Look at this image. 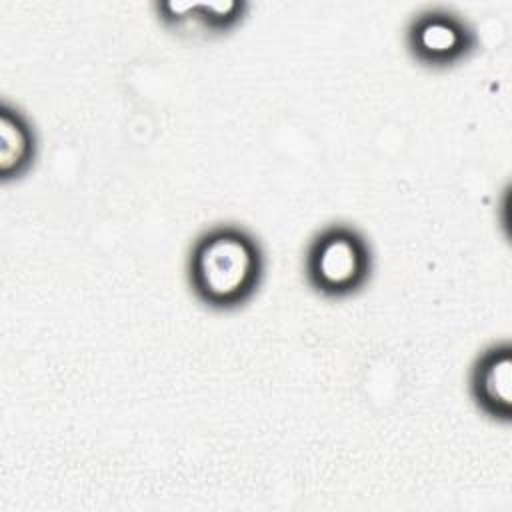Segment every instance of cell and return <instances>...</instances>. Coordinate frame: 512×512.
Instances as JSON below:
<instances>
[{
	"instance_id": "cell-1",
	"label": "cell",
	"mask_w": 512,
	"mask_h": 512,
	"mask_svg": "<svg viewBox=\"0 0 512 512\" xmlns=\"http://www.w3.org/2000/svg\"><path fill=\"white\" fill-rule=\"evenodd\" d=\"M266 276V254L254 232L222 222L204 228L186 256V282L208 310L234 312L246 306Z\"/></svg>"
},
{
	"instance_id": "cell-2",
	"label": "cell",
	"mask_w": 512,
	"mask_h": 512,
	"mask_svg": "<svg viewBox=\"0 0 512 512\" xmlns=\"http://www.w3.org/2000/svg\"><path fill=\"white\" fill-rule=\"evenodd\" d=\"M374 274V250L368 236L350 222H330L314 232L304 252V280L326 300H344L362 292Z\"/></svg>"
},
{
	"instance_id": "cell-3",
	"label": "cell",
	"mask_w": 512,
	"mask_h": 512,
	"mask_svg": "<svg viewBox=\"0 0 512 512\" xmlns=\"http://www.w3.org/2000/svg\"><path fill=\"white\" fill-rule=\"evenodd\" d=\"M404 44L418 66L450 70L478 52L480 36L460 12L446 6H426L408 20Z\"/></svg>"
},
{
	"instance_id": "cell-4",
	"label": "cell",
	"mask_w": 512,
	"mask_h": 512,
	"mask_svg": "<svg viewBox=\"0 0 512 512\" xmlns=\"http://www.w3.org/2000/svg\"><path fill=\"white\" fill-rule=\"evenodd\" d=\"M468 392L486 418L498 424L512 420V344L498 340L474 358L468 372Z\"/></svg>"
},
{
	"instance_id": "cell-5",
	"label": "cell",
	"mask_w": 512,
	"mask_h": 512,
	"mask_svg": "<svg viewBox=\"0 0 512 512\" xmlns=\"http://www.w3.org/2000/svg\"><path fill=\"white\" fill-rule=\"evenodd\" d=\"M38 134L28 114L8 100L0 102V180L24 178L36 162Z\"/></svg>"
},
{
	"instance_id": "cell-6",
	"label": "cell",
	"mask_w": 512,
	"mask_h": 512,
	"mask_svg": "<svg viewBox=\"0 0 512 512\" xmlns=\"http://www.w3.org/2000/svg\"><path fill=\"white\" fill-rule=\"evenodd\" d=\"M248 2L244 0H220V2H190L188 20L200 24L210 34H226L242 24L248 14Z\"/></svg>"
}]
</instances>
